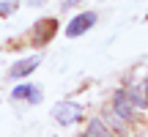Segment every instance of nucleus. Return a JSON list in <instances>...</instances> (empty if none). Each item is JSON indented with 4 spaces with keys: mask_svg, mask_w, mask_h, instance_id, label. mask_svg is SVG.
Segmentation results:
<instances>
[{
    "mask_svg": "<svg viewBox=\"0 0 148 137\" xmlns=\"http://www.w3.org/2000/svg\"><path fill=\"white\" fill-rule=\"evenodd\" d=\"M52 115H55V121H58L60 126H71V123L79 121L82 110H79L74 101H58V104L52 107Z\"/></svg>",
    "mask_w": 148,
    "mask_h": 137,
    "instance_id": "f257e3e1",
    "label": "nucleus"
},
{
    "mask_svg": "<svg viewBox=\"0 0 148 137\" xmlns=\"http://www.w3.org/2000/svg\"><path fill=\"white\" fill-rule=\"evenodd\" d=\"M93 25H96V11L77 14V16L69 22V27H66V36H69V38H77V36H82V33H88Z\"/></svg>",
    "mask_w": 148,
    "mask_h": 137,
    "instance_id": "f03ea898",
    "label": "nucleus"
},
{
    "mask_svg": "<svg viewBox=\"0 0 148 137\" xmlns=\"http://www.w3.org/2000/svg\"><path fill=\"white\" fill-rule=\"evenodd\" d=\"M112 110L118 112V115L123 118V121H134V104L129 101V96H126V90H118L115 96H112Z\"/></svg>",
    "mask_w": 148,
    "mask_h": 137,
    "instance_id": "7ed1b4c3",
    "label": "nucleus"
},
{
    "mask_svg": "<svg viewBox=\"0 0 148 137\" xmlns=\"http://www.w3.org/2000/svg\"><path fill=\"white\" fill-rule=\"evenodd\" d=\"M38 63H41V58L38 55H33V58H22V60H16V63H11L8 68V77H14V79H22V77H27V74L33 71Z\"/></svg>",
    "mask_w": 148,
    "mask_h": 137,
    "instance_id": "20e7f679",
    "label": "nucleus"
},
{
    "mask_svg": "<svg viewBox=\"0 0 148 137\" xmlns=\"http://www.w3.org/2000/svg\"><path fill=\"white\" fill-rule=\"evenodd\" d=\"M11 99L14 101H33V104H38V101H41V90H38L36 85L25 82V85H16V88L11 90Z\"/></svg>",
    "mask_w": 148,
    "mask_h": 137,
    "instance_id": "39448f33",
    "label": "nucleus"
},
{
    "mask_svg": "<svg viewBox=\"0 0 148 137\" xmlns=\"http://www.w3.org/2000/svg\"><path fill=\"white\" fill-rule=\"evenodd\" d=\"M55 27H58V25H55V19H41V22L36 25L38 33H33V41H36V44H44V41L55 33Z\"/></svg>",
    "mask_w": 148,
    "mask_h": 137,
    "instance_id": "423d86ee",
    "label": "nucleus"
},
{
    "mask_svg": "<svg viewBox=\"0 0 148 137\" xmlns=\"http://www.w3.org/2000/svg\"><path fill=\"white\" fill-rule=\"evenodd\" d=\"M126 96H129V101H132V104H134V110H145V107H148L145 90H140L137 85H132V88L126 90Z\"/></svg>",
    "mask_w": 148,
    "mask_h": 137,
    "instance_id": "0eeeda50",
    "label": "nucleus"
},
{
    "mask_svg": "<svg viewBox=\"0 0 148 137\" xmlns=\"http://www.w3.org/2000/svg\"><path fill=\"white\" fill-rule=\"evenodd\" d=\"M85 137H112V132L104 126V121L93 118V121L88 123V132H85Z\"/></svg>",
    "mask_w": 148,
    "mask_h": 137,
    "instance_id": "6e6552de",
    "label": "nucleus"
},
{
    "mask_svg": "<svg viewBox=\"0 0 148 137\" xmlns=\"http://www.w3.org/2000/svg\"><path fill=\"white\" fill-rule=\"evenodd\" d=\"M16 8V0H0V16H8Z\"/></svg>",
    "mask_w": 148,
    "mask_h": 137,
    "instance_id": "1a4fd4ad",
    "label": "nucleus"
},
{
    "mask_svg": "<svg viewBox=\"0 0 148 137\" xmlns=\"http://www.w3.org/2000/svg\"><path fill=\"white\" fill-rule=\"evenodd\" d=\"M74 3H79V0H66V3H63V8H71Z\"/></svg>",
    "mask_w": 148,
    "mask_h": 137,
    "instance_id": "9d476101",
    "label": "nucleus"
},
{
    "mask_svg": "<svg viewBox=\"0 0 148 137\" xmlns=\"http://www.w3.org/2000/svg\"><path fill=\"white\" fill-rule=\"evenodd\" d=\"M145 96H148V82H145Z\"/></svg>",
    "mask_w": 148,
    "mask_h": 137,
    "instance_id": "9b49d317",
    "label": "nucleus"
}]
</instances>
